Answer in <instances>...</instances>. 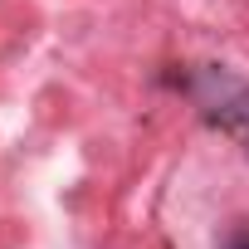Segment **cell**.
<instances>
[{
    "label": "cell",
    "mask_w": 249,
    "mask_h": 249,
    "mask_svg": "<svg viewBox=\"0 0 249 249\" xmlns=\"http://www.w3.org/2000/svg\"><path fill=\"white\" fill-rule=\"evenodd\" d=\"M181 88L200 103V112L215 122V127H225L230 137L244 142L249 152V83L225 73V69H196L181 78Z\"/></svg>",
    "instance_id": "6da1fadb"
},
{
    "label": "cell",
    "mask_w": 249,
    "mask_h": 249,
    "mask_svg": "<svg viewBox=\"0 0 249 249\" xmlns=\"http://www.w3.org/2000/svg\"><path fill=\"white\" fill-rule=\"evenodd\" d=\"M225 249H249V225H239V230L225 239Z\"/></svg>",
    "instance_id": "7a4b0ae2"
}]
</instances>
